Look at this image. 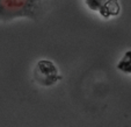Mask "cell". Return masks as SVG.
Returning a JSON list of instances; mask_svg holds the SVG:
<instances>
[{"instance_id":"7a4b0ae2","label":"cell","mask_w":131,"mask_h":127,"mask_svg":"<svg viewBox=\"0 0 131 127\" xmlns=\"http://www.w3.org/2000/svg\"><path fill=\"white\" fill-rule=\"evenodd\" d=\"M32 79L40 86L51 87L60 82L62 74L53 61L42 58L37 61L32 68Z\"/></svg>"},{"instance_id":"6da1fadb","label":"cell","mask_w":131,"mask_h":127,"mask_svg":"<svg viewBox=\"0 0 131 127\" xmlns=\"http://www.w3.org/2000/svg\"><path fill=\"white\" fill-rule=\"evenodd\" d=\"M42 4V1L35 0H0V22L37 19Z\"/></svg>"},{"instance_id":"277c9868","label":"cell","mask_w":131,"mask_h":127,"mask_svg":"<svg viewBox=\"0 0 131 127\" xmlns=\"http://www.w3.org/2000/svg\"><path fill=\"white\" fill-rule=\"evenodd\" d=\"M116 69L124 75H131V49L122 55L116 64Z\"/></svg>"},{"instance_id":"3957f363","label":"cell","mask_w":131,"mask_h":127,"mask_svg":"<svg viewBox=\"0 0 131 127\" xmlns=\"http://www.w3.org/2000/svg\"><path fill=\"white\" fill-rule=\"evenodd\" d=\"M84 4L88 10L99 13L102 19H111L121 14V4L116 0H87Z\"/></svg>"}]
</instances>
